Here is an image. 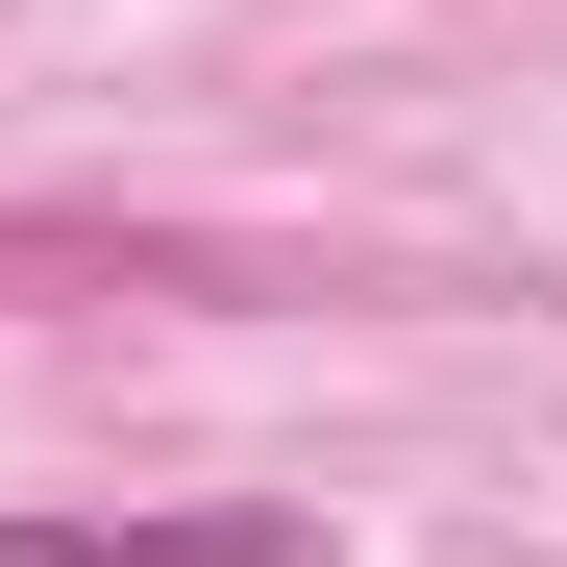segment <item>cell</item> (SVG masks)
I'll use <instances>...</instances> for the list:
<instances>
[{
  "instance_id": "cell-1",
  "label": "cell",
  "mask_w": 567,
  "mask_h": 567,
  "mask_svg": "<svg viewBox=\"0 0 567 567\" xmlns=\"http://www.w3.org/2000/svg\"><path fill=\"white\" fill-rule=\"evenodd\" d=\"M0 567H321V518L198 494V518H0Z\"/></svg>"
}]
</instances>
